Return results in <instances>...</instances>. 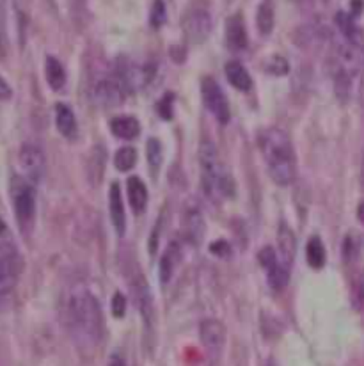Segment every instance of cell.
<instances>
[{"instance_id": "obj_1", "label": "cell", "mask_w": 364, "mask_h": 366, "mask_svg": "<svg viewBox=\"0 0 364 366\" xmlns=\"http://www.w3.org/2000/svg\"><path fill=\"white\" fill-rule=\"evenodd\" d=\"M65 322L82 349H94L104 336V313L98 299L84 283L69 286L65 299Z\"/></svg>"}, {"instance_id": "obj_2", "label": "cell", "mask_w": 364, "mask_h": 366, "mask_svg": "<svg viewBox=\"0 0 364 366\" xmlns=\"http://www.w3.org/2000/svg\"><path fill=\"white\" fill-rule=\"evenodd\" d=\"M260 148L274 183L279 187L293 183L297 176V158L288 133L277 126L263 130L260 135Z\"/></svg>"}, {"instance_id": "obj_3", "label": "cell", "mask_w": 364, "mask_h": 366, "mask_svg": "<svg viewBox=\"0 0 364 366\" xmlns=\"http://www.w3.org/2000/svg\"><path fill=\"white\" fill-rule=\"evenodd\" d=\"M199 165H201V181H203L204 194L213 199H224L235 194V183L231 174L220 162L217 148L212 141L203 139L199 144Z\"/></svg>"}, {"instance_id": "obj_4", "label": "cell", "mask_w": 364, "mask_h": 366, "mask_svg": "<svg viewBox=\"0 0 364 366\" xmlns=\"http://www.w3.org/2000/svg\"><path fill=\"white\" fill-rule=\"evenodd\" d=\"M11 199L15 215L22 230H31L36 217V190L34 183L24 176H13L11 180Z\"/></svg>"}, {"instance_id": "obj_5", "label": "cell", "mask_w": 364, "mask_h": 366, "mask_svg": "<svg viewBox=\"0 0 364 366\" xmlns=\"http://www.w3.org/2000/svg\"><path fill=\"white\" fill-rule=\"evenodd\" d=\"M129 283L137 311L140 313L146 326L149 327L153 324V318H155V306H153L151 290H149L144 274L140 272L137 267H132V269L129 270Z\"/></svg>"}, {"instance_id": "obj_6", "label": "cell", "mask_w": 364, "mask_h": 366, "mask_svg": "<svg viewBox=\"0 0 364 366\" xmlns=\"http://www.w3.org/2000/svg\"><path fill=\"white\" fill-rule=\"evenodd\" d=\"M91 98L92 101L100 107H117L123 103V100L126 98V91L123 89V85L119 84V81L116 78V75H104L101 78L91 84Z\"/></svg>"}, {"instance_id": "obj_7", "label": "cell", "mask_w": 364, "mask_h": 366, "mask_svg": "<svg viewBox=\"0 0 364 366\" xmlns=\"http://www.w3.org/2000/svg\"><path fill=\"white\" fill-rule=\"evenodd\" d=\"M201 93H203V101L206 105L208 113L219 121L220 125H228L229 116H231L229 114V103L219 82L212 77L203 78V82H201Z\"/></svg>"}, {"instance_id": "obj_8", "label": "cell", "mask_w": 364, "mask_h": 366, "mask_svg": "<svg viewBox=\"0 0 364 366\" xmlns=\"http://www.w3.org/2000/svg\"><path fill=\"white\" fill-rule=\"evenodd\" d=\"M212 15L203 8L188 9L181 18V28H183L185 38L194 44L206 41V38L212 33Z\"/></svg>"}, {"instance_id": "obj_9", "label": "cell", "mask_w": 364, "mask_h": 366, "mask_svg": "<svg viewBox=\"0 0 364 366\" xmlns=\"http://www.w3.org/2000/svg\"><path fill=\"white\" fill-rule=\"evenodd\" d=\"M258 260L267 272V281L268 285L272 286V290L281 292V290L286 288L290 279V269L281 262L277 251L270 246L263 247L258 254Z\"/></svg>"}, {"instance_id": "obj_10", "label": "cell", "mask_w": 364, "mask_h": 366, "mask_svg": "<svg viewBox=\"0 0 364 366\" xmlns=\"http://www.w3.org/2000/svg\"><path fill=\"white\" fill-rule=\"evenodd\" d=\"M18 160H20V167L24 171V178H27L31 183L36 185L44 174V155L40 146L31 144V142L22 146Z\"/></svg>"}, {"instance_id": "obj_11", "label": "cell", "mask_w": 364, "mask_h": 366, "mask_svg": "<svg viewBox=\"0 0 364 366\" xmlns=\"http://www.w3.org/2000/svg\"><path fill=\"white\" fill-rule=\"evenodd\" d=\"M199 338L206 352L212 358H219L226 345V327L215 318H206L199 326Z\"/></svg>"}, {"instance_id": "obj_12", "label": "cell", "mask_w": 364, "mask_h": 366, "mask_svg": "<svg viewBox=\"0 0 364 366\" xmlns=\"http://www.w3.org/2000/svg\"><path fill=\"white\" fill-rule=\"evenodd\" d=\"M22 272V260L17 249L0 254V297L9 294L18 283Z\"/></svg>"}, {"instance_id": "obj_13", "label": "cell", "mask_w": 364, "mask_h": 366, "mask_svg": "<svg viewBox=\"0 0 364 366\" xmlns=\"http://www.w3.org/2000/svg\"><path fill=\"white\" fill-rule=\"evenodd\" d=\"M226 44L231 52H244L247 49V28H245L244 17L240 13L229 17L228 24H226Z\"/></svg>"}, {"instance_id": "obj_14", "label": "cell", "mask_w": 364, "mask_h": 366, "mask_svg": "<svg viewBox=\"0 0 364 366\" xmlns=\"http://www.w3.org/2000/svg\"><path fill=\"white\" fill-rule=\"evenodd\" d=\"M108 212H110V221H113L114 230H116V233L119 237H123L124 231H126V215H124V203L119 183H113L110 185V192H108Z\"/></svg>"}, {"instance_id": "obj_15", "label": "cell", "mask_w": 364, "mask_h": 366, "mask_svg": "<svg viewBox=\"0 0 364 366\" xmlns=\"http://www.w3.org/2000/svg\"><path fill=\"white\" fill-rule=\"evenodd\" d=\"M183 230L185 237L192 244H199L204 237V219L197 206L188 205L183 212Z\"/></svg>"}, {"instance_id": "obj_16", "label": "cell", "mask_w": 364, "mask_h": 366, "mask_svg": "<svg viewBox=\"0 0 364 366\" xmlns=\"http://www.w3.org/2000/svg\"><path fill=\"white\" fill-rule=\"evenodd\" d=\"M277 256L284 265L292 267L293 260H295V251H297V240L293 235L292 228L286 222H281L279 230H277Z\"/></svg>"}, {"instance_id": "obj_17", "label": "cell", "mask_w": 364, "mask_h": 366, "mask_svg": "<svg viewBox=\"0 0 364 366\" xmlns=\"http://www.w3.org/2000/svg\"><path fill=\"white\" fill-rule=\"evenodd\" d=\"M56 126L59 133L65 139L73 141L78 133V126H76V119L73 110L69 109L66 103H57L56 107Z\"/></svg>"}, {"instance_id": "obj_18", "label": "cell", "mask_w": 364, "mask_h": 366, "mask_svg": "<svg viewBox=\"0 0 364 366\" xmlns=\"http://www.w3.org/2000/svg\"><path fill=\"white\" fill-rule=\"evenodd\" d=\"M126 194H129V203L132 206L133 213H142L148 205V190H146L144 181L137 176H130L126 181Z\"/></svg>"}, {"instance_id": "obj_19", "label": "cell", "mask_w": 364, "mask_h": 366, "mask_svg": "<svg viewBox=\"0 0 364 366\" xmlns=\"http://www.w3.org/2000/svg\"><path fill=\"white\" fill-rule=\"evenodd\" d=\"M224 72H226V77H228L229 84H231L233 88L238 89V91H244V93L251 91L252 78H251V75H249L247 68H245L242 63H238V60H229L228 65L224 66Z\"/></svg>"}, {"instance_id": "obj_20", "label": "cell", "mask_w": 364, "mask_h": 366, "mask_svg": "<svg viewBox=\"0 0 364 366\" xmlns=\"http://www.w3.org/2000/svg\"><path fill=\"white\" fill-rule=\"evenodd\" d=\"M108 128L119 139H126V141H132L140 133V125L139 121L133 116H116L110 119L108 123Z\"/></svg>"}, {"instance_id": "obj_21", "label": "cell", "mask_w": 364, "mask_h": 366, "mask_svg": "<svg viewBox=\"0 0 364 366\" xmlns=\"http://www.w3.org/2000/svg\"><path fill=\"white\" fill-rule=\"evenodd\" d=\"M181 260V247L178 242H171L165 249L164 256L160 260V281L169 283L172 278V274L176 270L178 263Z\"/></svg>"}, {"instance_id": "obj_22", "label": "cell", "mask_w": 364, "mask_h": 366, "mask_svg": "<svg viewBox=\"0 0 364 366\" xmlns=\"http://www.w3.org/2000/svg\"><path fill=\"white\" fill-rule=\"evenodd\" d=\"M256 24L258 31L263 36L274 31V24H276V8H274V0H261L258 6V15H256Z\"/></svg>"}, {"instance_id": "obj_23", "label": "cell", "mask_w": 364, "mask_h": 366, "mask_svg": "<svg viewBox=\"0 0 364 366\" xmlns=\"http://www.w3.org/2000/svg\"><path fill=\"white\" fill-rule=\"evenodd\" d=\"M44 75H47V82L53 91H60L66 85V69L60 65L56 57H47V65H44Z\"/></svg>"}, {"instance_id": "obj_24", "label": "cell", "mask_w": 364, "mask_h": 366, "mask_svg": "<svg viewBox=\"0 0 364 366\" xmlns=\"http://www.w3.org/2000/svg\"><path fill=\"white\" fill-rule=\"evenodd\" d=\"M306 256H308V263L313 269H322L325 265V247L324 242L320 237H311L308 242V247H306Z\"/></svg>"}, {"instance_id": "obj_25", "label": "cell", "mask_w": 364, "mask_h": 366, "mask_svg": "<svg viewBox=\"0 0 364 366\" xmlns=\"http://www.w3.org/2000/svg\"><path fill=\"white\" fill-rule=\"evenodd\" d=\"M146 153H148V164L149 169H151L153 174H158L162 167V162H164V149H162V144L158 139H149L148 141V148H146Z\"/></svg>"}, {"instance_id": "obj_26", "label": "cell", "mask_w": 364, "mask_h": 366, "mask_svg": "<svg viewBox=\"0 0 364 366\" xmlns=\"http://www.w3.org/2000/svg\"><path fill=\"white\" fill-rule=\"evenodd\" d=\"M135 162H137V151L132 148V146H123V148L117 149L116 155H114V165H116L119 171H123V173L132 169L133 165H135Z\"/></svg>"}, {"instance_id": "obj_27", "label": "cell", "mask_w": 364, "mask_h": 366, "mask_svg": "<svg viewBox=\"0 0 364 366\" xmlns=\"http://www.w3.org/2000/svg\"><path fill=\"white\" fill-rule=\"evenodd\" d=\"M167 20V9H165L164 0H153L151 11H149V24L153 28H160Z\"/></svg>"}, {"instance_id": "obj_28", "label": "cell", "mask_w": 364, "mask_h": 366, "mask_svg": "<svg viewBox=\"0 0 364 366\" xmlns=\"http://www.w3.org/2000/svg\"><path fill=\"white\" fill-rule=\"evenodd\" d=\"M290 69L288 66V60L284 59V57L281 56H272L268 57L267 60H265V72H268L270 75H276V77H281V75H286Z\"/></svg>"}, {"instance_id": "obj_29", "label": "cell", "mask_w": 364, "mask_h": 366, "mask_svg": "<svg viewBox=\"0 0 364 366\" xmlns=\"http://www.w3.org/2000/svg\"><path fill=\"white\" fill-rule=\"evenodd\" d=\"M352 304L357 311H364V276H357L352 283Z\"/></svg>"}, {"instance_id": "obj_30", "label": "cell", "mask_w": 364, "mask_h": 366, "mask_svg": "<svg viewBox=\"0 0 364 366\" xmlns=\"http://www.w3.org/2000/svg\"><path fill=\"white\" fill-rule=\"evenodd\" d=\"M9 251H15V244H13V238L9 235V230L6 228V224L0 219V254H6Z\"/></svg>"}, {"instance_id": "obj_31", "label": "cell", "mask_w": 364, "mask_h": 366, "mask_svg": "<svg viewBox=\"0 0 364 366\" xmlns=\"http://www.w3.org/2000/svg\"><path fill=\"white\" fill-rule=\"evenodd\" d=\"M172 100H174V94L167 93L160 101H158V113L164 119H171L172 117Z\"/></svg>"}, {"instance_id": "obj_32", "label": "cell", "mask_w": 364, "mask_h": 366, "mask_svg": "<svg viewBox=\"0 0 364 366\" xmlns=\"http://www.w3.org/2000/svg\"><path fill=\"white\" fill-rule=\"evenodd\" d=\"M126 313V299L121 294H114L113 297V315L116 318H123Z\"/></svg>"}, {"instance_id": "obj_33", "label": "cell", "mask_w": 364, "mask_h": 366, "mask_svg": "<svg viewBox=\"0 0 364 366\" xmlns=\"http://www.w3.org/2000/svg\"><path fill=\"white\" fill-rule=\"evenodd\" d=\"M210 251H212L213 254H219V256H229V246L228 244H226L224 240H219V242H215V244H213L212 247H210Z\"/></svg>"}, {"instance_id": "obj_34", "label": "cell", "mask_w": 364, "mask_h": 366, "mask_svg": "<svg viewBox=\"0 0 364 366\" xmlns=\"http://www.w3.org/2000/svg\"><path fill=\"white\" fill-rule=\"evenodd\" d=\"M13 94V89L11 85L8 84V82L4 81V78L0 77V100H9Z\"/></svg>"}, {"instance_id": "obj_35", "label": "cell", "mask_w": 364, "mask_h": 366, "mask_svg": "<svg viewBox=\"0 0 364 366\" xmlns=\"http://www.w3.org/2000/svg\"><path fill=\"white\" fill-rule=\"evenodd\" d=\"M6 52V33H4V24L0 18V56H4Z\"/></svg>"}, {"instance_id": "obj_36", "label": "cell", "mask_w": 364, "mask_h": 366, "mask_svg": "<svg viewBox=\"0 0 364 366\" xmlns=\"http://www.w3.org/2000/svg\"><path fill=\"white\" fill-rule=\"evenodd\" d=\"M107 366H129V365L124 363V359L121 358V356L114 354V356H110V359H108V365Z\"/></svg>"}, {"instance_id": "obj_37", "label": "cell", "mask_w": 364, "mask_h": 366, "mask_svg": "<svg viewBox=\"0 0 364 366\" xmlns=\"http://www.w3.org/2000/svg\"><path fill=\"white\" fill-rule=\"evenodd\" d=\"M359 100H361V105H363V109H364V68H363V72H361V84H359Z\"/></svg>"}, {"instance_id": "obj_38", "label": "cell", "mask_w": 364, "mask_h": 366, "mask_svg": "<svg viewBox=\"0 0 364 366\" xmlns=\"http://www.w3.org/2000/svg\"><path fill=\"white\" fill-rule=\"evenodd\" d=\"M357 217H359V221L364 224V201L361 203L359 208H357Z\"/></svg>"}, {"instance_id": "obj_39", "label": "cell", "mask_w": 364, "mask_h": 366, "mask_svg": "<svg viewBox=\"0 0 364 366\" xmlns=\"http://www.w3.org/2000/svg\"><path fill=\"white\" fill-rule=\"evenodd\" d=\"M361 185L364 189V153H363V164H361Z\"/></svg>"}]
</instances>
